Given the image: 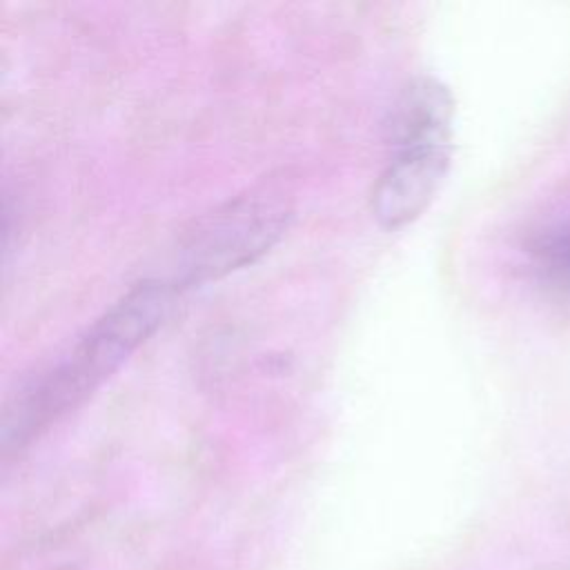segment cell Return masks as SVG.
Instances as JSON below:
<instances>
[{
  "mask_svg": "<svg viewBox=\"0 0 570 570\" xmlns=\"http://www.w3.org/2000/svg\"><path fill=\"white\" fill-rule=\"evenodd\" d=\"M174 292V283L147 278L122 294L27 396L18 412V434L58 419L105 383L156 332L171 307Z\"/></svg>",
  "mask_w": 570,
  "mask_h": 570,
  "instance_id": "obj_1",
  "label": "cell"
},
{
  "mask_svg": "<svg viewBox=\"0 0 570 570\" xmlns=\"http://www.w3.org/2000/svg\"><path fill=\"white\" fill-rule=\"evenodd\" d=\"M292 209L278 196L249 194L200 218L180 245L176 287L216 281L263 256L287 229Z\"/></svg>",
  "mask_w": 570,
  "mask_h": 570,
  "instance_id": "obj_2",
  "label": "cell"
},
{
  "mask_svg": "<svg viewBox=\"0 0 570 570\" xmlns=\"http://www.w3.org/2000/svg\"><path fill=\"white\" fill-rule=\"evenodd\" d=\"M392 149V160L372 189V216L383 229H399L428 209L448 174L452 140H419Z\"/></svg>",
  "mask_w": 570,
  "mask_h": 570,
  "instance_id": "obj_3",
  "label": "cell"
},
{
  "mask_svg": "<svg viewBox=\"0 0 570 570\" xmlns=\"http://www.w3.org/2000/svg\"><path fill=\"white\" fill-rule=\"evenodd\" d=\"M452 116L454 102L448 87L428 76L412 80L392 109V147L419 140H452Z\"/></svg>",
  "mask_w": 570,
  "mask_h": 570,
  "instance_id": "obj_4",
  "label": "cell"
}]
</instances>
